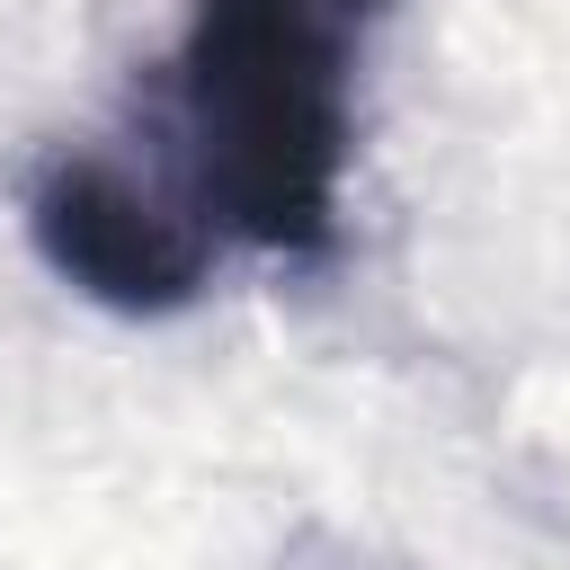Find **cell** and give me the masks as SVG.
I'll list each match as a JSON object with an SVG mask.
<instances>
[{
  "instance_id": "obj_1",
  "label": "cell",
  "mask_w": 570,
  "mask_h": 570,
  "mask_svg": "<svg viewBox=\"0 0 570 570\" xmlns=\"http://www.w3.org/2000/svg\"><path fill=\"white\" fill-rule=\"evenodd\" d=\"M392 0H196L169 62L178 187L214 232L321 267L356 151V71Z\"/></svg>"
},
{
  "instance_id": "obj_2",
  "label": "cell",
  "mask_w": 570,
  "mask_h": 570,
  "mask_svg": "<svg viewBox=\"0 0 570 570\" xmlns=\"http://www.w3.org/2000/svg\"><path fill=\"white\" fill-rule=\"evenodd\" d=\"M27 240L80 303L125 321H169L214 276L205 205L116 151H53L27 187Z\"/></svg>"
}]
</instances>
